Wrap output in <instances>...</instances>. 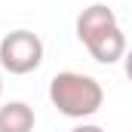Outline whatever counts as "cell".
I'll return each mask as SVG.
<instances>
[{
  "label": "cell",
  "mask_w": 132,
  "mask_h": 132,
  "mask_svg": "<svg viewBox=\"0 0 132 132\" xmlns=\"http://www.w3.org/2000/svg\"><path fill=\"white\" fill-rule=\"evenodd\" d=\"M77 37L98 65H117L126 55V34L111 6L92 3L77 15Z\"/></svg>",
  "instance_id": "1"
},
{
  "label": "cell",
  "mask_w": 132,
  "mask_h": 132,
  "mask_svg": "<svg viewBox=\"0 0 132 132\" xmlns=\"http://www.w3.org/2000/svg\"><path fill=\"white\" fill-rule=\"evenodd\" d=\"M49 101L52 108L71 117V120H86L92 114H98L104 104V89L95 77L80 74V71H59L49 80Z\"/></svg>",
  "instance_id": "2"
},
{
  "label": "cell",
  "mask_w": 132,
  "mask_h": 132,
  "mask_svg": "<svg viewBox=\"0 0 132 132\" xmlns=\"http://www.w3.org/2000/svg\"><path fill=\"white\" fill-rule=\"evenodd\" d=\"M43 62V40L28 28H19V31H9L0 40V68L22 77V74H31L37 71Z\"/></svg>",
  "instance_id": "3"
},
{
  "label": "cell",
  "mask_w": 132,
  "mask_h": 132,
  "mask_svg": "<svg viewBox=\"0 0 132 132\" xmlns=\"http://www.w3.org/2000/svg\"><path fill=\"white\" fill-rule=\"evenodd\" d=\"M37 114L28 101H6L0 104V132H34Z\"/></svg>",
  "instance_id": "4"
},
{
  "label": "cell",
  "mask_w": 132,
  "mask_h": 132,
  "mask_svg": "<svg viewBox=\"0 0 132 132\" xmlns=\"http://www.w3.org/2000/svg\"><path fill=\"white\" fill-rule=\"evenodd\" d=\"M71 132H104L101 126H95V123H80V126H74Z\"/></svg>",
  "instance_id": "5"
},
{
  "label": "cell",
  "mask_w": 132,
  "mask_h": 132,
  "mask_svg": "<svg viewBox=\"0 0 132 132\" xmlns=\"http://www.w3.org/2000/svg\"><path fill=\"white\" fill-rule=\"evenodd\" d=\"M0 95H3V77H0Z\"/></svg>",
  "instance_id": "6"
}]
</instances>
